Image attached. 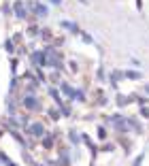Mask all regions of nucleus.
<instances>
[{
  "label": "nucleus",
  "mask_w": 149,
  "mask_h": 166,
  "mask_svg": "<svg viewBox=\"0 0 149 166\" xmlns=\"http://www.w3.org/2000/svg\"><path fill=\"white\" fill-rule=\"evenodd\" d=\"M23 104H26V109H38V102H36V98H32V96H26V98H23Z\"/></svg>",
  "instance_id": "obj_2"
},
{
  "label": "nucleus",
  "mask_w": 149,
  "mask_h": 166,
  "mask_svg": "<svg viewBox=\"0 0 149 166\" xmlns=\"http://www.w3.org/2000/svg\"><path fill=\"white\" fill-rule=\"evenodd\" d=\"M62 26H64V28H68L70 32H79V28H77V26H74V23H68V21H62Z\"/></svg>",
  "instance_id": "obj_6"
},
{
  "label": "nucleus",
  "mask_w": 149,
  "mask_h": 166,
  "mask_svg": "<svg viewBox=\"0 0 149 166\" xmlns=\"http://www.w3.org/2000/svg\"><path fill=\"white\" fill-rule=\"evenodd\" d=\"M0 160H2V162H5L7 166H17V164H13V162H11V160H9V158H7V155L2 153V151H0Z\"/></svg>",
  "instance_id": "obj_8"
},
{
  "label": "nucleus",
  "mask_w": 149,
  "mask_h": 166,
  "mask_svg": "<svg viewBox=\"0 0 149 166\" xmlns=\"http://www.w3.org/2000/svg\"><path fill=\"white\" fill-rule=\"evenodd\" d=\"M15 15H17L19 19H23V17H26V9L21 7V2H15Z\"/></svg>",
  "instance_id": "obj_4"
},
{
  "label": "nucleus",
  "mask_w": 149,
  "mask_h": 166,
  "mask_svg": "<svg viewBox=\"0 0 149 166\" xmlns=\"http://www.w3.org/2000/svg\"><path fill=\"white\" fill-rule=\"evenodd\" d=\"M98 136H100V138H105V136H107V132H105V128H100V130H98Z\"/></svg>",
  "instance_id": "obj_14"
},
{
  "label": "nucleus",
  "mask_w": 149,
  "mask_h": 166,
  "mask_svg": "<svg viewBox=\"0 0 149 166\" xmlns=\"http://www.w3.org/2000/svg\"><path fill=\"white\" fill-rule=\"evenodd\" d=\"M34 11H36V15H47V7H43V5H34Z\"/></svg>",
  "instance_id": "obj_5"
},
{
  "label": "nucleus",
  "mask_w": 149,
  "mask_h": 166,
  "mask_svg": "<svg viewBox=\"0 0 149 166\" xmlns=\"http://www.w3.org/2000/svg\"><path fill=\"white\" fill-rule=\"evenodd\" d=\"M49 115H51V117H53V119H60V113H58V111H56V109H53V111H51V113H49Z\"/></svg>",
  "instance_id": "obj_11"
},
{
  "label": "nucleus",
  "mask_w": 149,
  "mask_h": 166,
  "mask_svg": "<svg viewBox=\"0 0 149 166\" xmlns=\"http://www.w3.org/2000/svg\"><path fill=\"white\" fill-rule=\"evenodd\" d=\"M30 132H32L34 136H43V132H45V130H43V126H41V124H32V126H30Z\"/></svg>",
  "instance_id": "obj_3"
},
{
  "label": "nucleus",
  "mask_w": 149,
  "mask_h": 166,
  "mask_svg": "<svg viewBox=\"0 0 149 166\" xmlns=\"http://www.w3.org/2000/svg\"><path fill=\"white\" fill-rule=\"evenodd\" d=\"M68 66H70V73H77V64H74V62H70Z\"/></svg>",
  "instance_id": "obj_12"
},
{
  "label": "nucleus",
  "mask_w": 149,
  "mask_h": 166,
  "mask_svg": "<svg viewBox=\"0 0 149 166\" xmlns=\"http://www.w3.org/2000/svg\"><path fill=\"white\" fill-rule=\"evenodd\" d=\"M32 60H34V64H36V66H45V64H47V58H45V51H36V53L32 56Z\"/></svg>",
  "instance_id": "obj_1"
},
{
  "label": "nucleus",
  "mask_w": 149,
  "mask_h": 166,
  "mask_svg": "<svg viewBox=\"0 0 149 166\" xmlns=\"http://www.w3.org/2000/svg\"><path fill=\"white\" fill-rule=\"evenodd\" d=\"M51 138H53V136H45V140H43V147H47V149L51 147V145H53V140H51Z\"/></svg>",
  "instance_id": "obj_9"
},
{
  "label": "nucleus",
  "mask_w": 149,
  "mask_h": 166,
  "mask_svg": "<svg viewBox=\"0 0 149 166\" xmlns=\"http://www.w3.org/2000/svg\"><path fill=\"white\" fill-rule=\"evenodd\" d=\"M147 94H149V85H147Z\"/></svg>",
  "instance_id": "obj_17"
},
{
  "label": "nucleus",
  "mask_w": 149,
  "mask_h": 166,
  "mask_svg": "<svg viewBox=\"0 0 149 166\" xmlns=\"http://www.w3.org/2000/svg\"><path fill=\"white\" fill-rule=\"evenodd\" d=\"M5 49H7L9 53H13V51H15V45H13V41H7V43H5Z\"/></svg>",
  "instance_id": "obj_7"
},
{
  "label": "nucleus",
  "mask_w": 149,
  "mask_h": 166,
  "mask_svg": "<svg viewBox=\"0 0 149 166\" xmlns=\"http://www.w3.org/2000/svg\"><path fill=\"white\" fill-rule=\"evenodd\" d=\"M70 140H72V143H79V138H77V134H74V132H70Z\"/></svg>",
  "instance_id": "obj_13"
},
{
  "label": "nucleus",
  "mask_w": 149,
  "mask_h": 166,
  "mask_svg": "<svg viewBox=\"0 0 149 166\" xmlns=\"http://www.w3.org/2000/svg\"><path fill=\"white\" fill-rule=\"evenodd\" d=\"M62 92H64V94H68V96H72V94H74V92L70 89V85H66V83H62Z\"/></svg>",
  "instance_id": "obj_10"
},
{
  "label": "nucleus",
  "mask_w": 149,
  "mask_h": 166,
  "mask_svg": "<svg viewBox=\"0 0 149 166\" xmlns=\"http://www.w3.org/2000/svg\"><path fill=\"white\" fill-rule=\"evenodd\" d=\"M28 34H38V28H34V26H32V28L28 30Z\"/></svg>",
  "instance_id": "obj_15"
},
{
  "label": "nucleus",
  "mask_w": 149,
  "mask_h": 166,
  "mask_svg": "<svg viewBox=\"0 0 149 166\" xmlns=\"http://www.w3.org/2000/svg\"><path fill=\"white\" fill-rule=\"evenodd\" d=\"M51 2H53V5H60V2H62V0H51Z\"/></svg>",
  "instance_id": "obj_16"
}]
</instances>
